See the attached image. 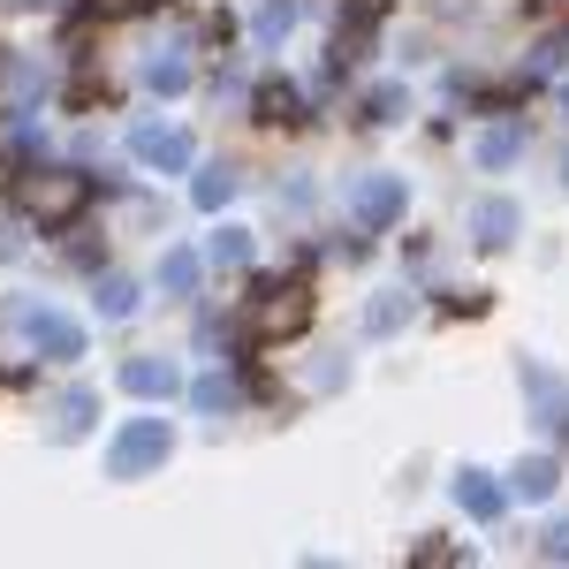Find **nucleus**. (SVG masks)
I'll use <instances>...</instances> for the list:
<instances>
[{"label": "nucleus", "mask_w": 569, "mask_h": 569, "mask_svg": "<svg viewBox=\"0 0 569 569\" xmlns=\"http://www.w3.org/2000/svg\"><path fill=\"white\" fill-rule=\"evenodd\" d=\"M213 266H251V236H243V228H220L213 236Z\"/></svg>", "instance_id": "17"}, {"label": "nucleus", "mask_w": 569, "mask_h": 569, "mask_svg": "<svg viewBox=\"0 0 569 569\" xmlns=\"http://www.w3.org/2000/svg\"><path fill=\"white\" fill-rule=\"evenodd\" d=\"M471 160H479V168H509V160H525V122H493V130L471 144Z\"/></svg>", "instance_id": "12"}, {"label": "nucleus", "mask_w": 569, "mask_h": 569, "mask_svg": "<svg viewBox=\"0 0 569 569\" xmlns=\"http://www.w3.org/2000/svg\"><path fill=\"white\" fill-rule=\"evenodd\" d=\"M539 555H547V562H569V525L547 531V539H539Z\"/></svg>", "instance_id": "22"}, {"label": "nucleus", "mask_w": 569, "mask_h": 569, "mask_svg": "<svg viewBox=\"0 0 569 569\" xmlns=\"http://www.w3.org/2000/svg\"><path fill=\"white\" fill-rule=\"evenodd\" d=\"M525 388L539 395V426H547V433H569V388H562V380L539 372V365H525Z\"/></svg>", "instance_id": "11"}, {"label": "nucleus", "mask_w": 569, "mask_h": 569, "mask_svg": "<svg viewBox=\"0 0 569 569\" xmlns=\"http://www.w3.org/2000/svg\"><path fill=\"white\" fill-rule=\"evenodd\" d=\"M305 319H311V297H305V289H266L259 335H289V327H305Z\"/></svg>", "instance_id": "10"}, {"label": "nucleus", "mask_w": 569, "mask_h": 569, "mask_svg": "<svg viewBox=\"0 0 569 569\" xmlns=\"http://www.w3.org/2000/svg\"><path fill=\"white\" fill-rule=\"evenodd\" d=\"M99 16H130V8H144V0H91Z\"/></svg>", "instance_id": "23"}, {"label": "nucleus", "mask_w": 569, "mask_h": 569, "mask_svg": "<svg viewBox=\"0 0 569 569\" xmlns=\"http://www.w3.org/2000/svg\"><path fill=\"white\" fill-rule=\"evenodd\" d=\"M456 501H463V517H479V525H493V517L509 509V493L486 479V471H456Z\"/></svg>", "instance_id": "9"}, {"label": "nucleus", "mask_w": 569, "mask_h": 569, "mask_svg": "<svg viewBox=\"0 0 569 569\" xmlns=\"http://www.w3.org/2000/svg\"><path fill=\"white\" fill-rule=\"evenodd\" d=\"M84 176H69V168H53V176H23V213L39 220H69L77 206H84Z\"/></svg>", "instance_id": "2"}, {"label": "nucleus", "mask_w": 569, "mask_h": 569, "mask_svg": "<svg viewBox=\"0 0 569 569\" xmlns=\"http://www.w3.org/2000/svg\"><path fill=\"white\" fill-rule=\"evenodd\" d=\"M402 311H410V305H402V297H380V305L365 311V327H372V335H388V327H395V319H402Z\"/></svg>", "instance_id": "21"}, {"label": "nucleus", "mask_w": 569, "mask_h": 569, "mask_svg": "<svg viewBox=\"0 0 569 569\" xmlns=\"http://www.w3.org/2000/svg\"><path fill=\"white\" fill-rule=\"evenodd\" d=\"M350 213L365 220V228H388V220H402V176H357V182H350Z\"/></svg>", "instance_id": "3"}, {"label": "nucleus", "mask_w": 569, "mask_h": 569, "mask_svg": "<svg viewBox=\"0 0 569 569\" xmlns=\"http://www.w3.org/2000/svg\"><path fill=\"white\" fill-rule=\"evenodd\" d=\"M190 402L198 410H236V380L228 372H206V380H190Z\"/></svg>", "instance_id": "14"}, {"label": "nucleus", "mask_w": 569, "mask_h": 569, "mask_svg": "<svg viewBox=\"0 0 569 569\" xmlns=\"http://www.w3.org/2000/svg\"><path fill=\"white\" fill-rule=\"evenodd\" d=\"M517 228H525V213H517L509 198H479V206H471V236H479L486 251H501V243H517Z\"/></svg>", "instance_id": "5"}, {"label": "nucleus", "mask_w": 569, "mask_h": 569, "mask_svg": "<svg viewBox=\"0 0 569 569\" xmlns=\"http://www.w3.org/2000/svg\"><path fill=\"white\" fill-rule=\"evenodd\" d=\"M99 311H107V319H130V311H137V281L107 273V281H99Z\"/></svg>", "instance_id": "15"}, {"label": "nucleus", "mask_w": 569, "mask_h": 569, "mask_svg": "<svg viewBox=\"0 0 569 569\" xmlns=\"http://www.w3.org/2000/svg\"><path fill=\"white\" fill-rule=\"evenodd\" d=\"M23 327H31V342H39L46 357H84V327H77V319H61V311H31Z\"/></svg>", "instance_id": "6"}, {"label": "nucleus", "mask_w": 569, "mask_h": 569, "mask_svg": "<svg viewBox=\"0 0 569 569\" xmlns=\"http://www.w3.org/2000/svg\"><path fill=\"white\" fill-rule=\"evenodd\" d=\"M289 16H297L289 0H266V8H259V46H273V39H281V31H289Z\"/></svg>", "instance_id": "19"}, {"label": "nucleus", "mask_w": 569, "mask_h": 569, "mask_svg": "<svg viewBox=\"0 0 569 569\" xmlns=\"http://www.w3.org/2000/svg\"><path fill=\"white\" fill-rule=\"evenodd\" d=\"M228 198H236V176H228V168H213V176H198V206H206V213H220Z\"/></svg>", "instance_id": "18"}, {"label": "nucleus", "mask_w": 569, "mask_h": 569, "mask_svg": "<svg viewBox=\"0 0 569 569\" xmlns=\"http://www.w3.org/2000/svg\"><path fill=\"white\" fill-rule=\"evenodd\" d=\"M91 418H99V395L69 388V395H53V426H46V433H53V440H84Z\"/></svg>", "instance_id": "8"}, {"label": "nucleus", "mask_w": 569, "mask_h": 569, "mask_svg": "<svg viewBox=\"0 0 569 569\" xmlns=\"http://www.w3.org/2000/svg\"><path fill=\"white\" fill-rule=\"evenodd\" d=\"M160 281H168L176 297H190V289H198V251H168V259H160Z\"/></svg>", "instance_id": "16"}, {"label": "nucleus", "mask_w": 569, "mask_h": 569, "mask_svg": "<svg viewBox=\"0 0 569 569\" xmlns=\"http://www.w3.org/2000/svg\"><path fill=\"white\" fill-rule=\"evenodd\" d=\"M555 486H562V471H555V456H531V463H517V493H525V501H547Z\"/></svg>", "instance_id": "13"}, {"label": "nucleus", "mask_w": 569, "mask_h": 569, "mask_svg": "<svg viewBox=\"0 0 569 569\" xmlns=\"http://www.w3.org/2000/svg\"><path fill=\"white\" fill-rule=\"evenodd\" d=\"M168 448H176L168 418H130L114 433V448H107V479H144L152 463H168Z\"/></svg>", "instance_id": "1"}, {"label": "nucleus", "mask_w": 569, "mask_h": 569, "mask_svg": "<svg viewBox=\"0 0 569 569\" xmlns=\"http://www.w3.org/2000/svg\"><path fill=\"white\" fill-rule=\"evenodd\" d=\"M130 152L144 160V168H190V130H160V122H144V130L130 137Z\"/></svg>", "instance_id": "4"}, {"label": "nucleus", "mask_w": 569, "mask_h": 569, "mask_svg": "<svg viewBox=\"0 0 569 569\" xmlns=\"http://www.w3.org/2000/svg\"><path fill=\"white\" fill-rule=\"evenodd\" d=\"M144 84H152V91H182V84H190V69H182V61H152Z\"/></svg>", "instance_id": "20"}, {"label": "nucleus", "mask_w": 569, "mask_h": 569, "mask_svg": "<svg viewBox=\"0 0 569 569\" xmlns=\"http://www.w3.org/2000/svg\"><path fill=\"white\" fill-rule=\"evenodd\" d=\"M122 388H130V395H144V402H152V395L168 402V395L182 388V372L168 365V357H130V365H122Z\"/></svg>", "instance_id": "7"}]
</instances>
